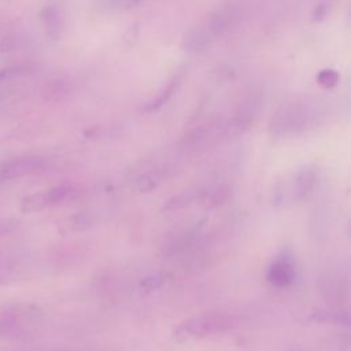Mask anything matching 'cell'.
Here are the masks:
<instances>
[{
    "label": "cell",
    "mask_w": 351,
    "mask_h": 351,
    "mask_svg": "<svg viewBox=\"0 0 351 351\" xmlns=\"http://www.w3.org/2000/svg\"><path fill=\"white\" fill-rule=\"evenodd\" d=\"M237 10L232 5L218 10L196 26L185 37L184 45L189 52H200L214 43L236 21Z\"/></svg>",
    "instance_id": "cell-1"
},
{
    "label": "cell",
    "mask_w": 351,
    "mask_h": 351,
    "mask_svg": "<svg viewBox=\"0 0 351 351\" xmlns=\"http://www.w3.org/2000/svg\"><path fill=\"white\" fill-rule=\"evenodd\" d=\"M315 119V110L306 103H291L273 115L270 130L276 136H293L304 132Z\"/></svg>",
    "instance_id": "cell-2"
},
{
    "label": "cell",
    "mask_w": 351,
    "mask_h": 351,
    "mask_svg": "<svg viewBox=\"0 0 351 351\" xmlns=\"http://www.w3.org/2000/svg\"><path fill=\"white\" fill-rule=\"evenodd\" d=\"M234 325V317L226 313H207L181 322L176 329L177 339L203 337L211 333L225 332Z\"/></svg>",
    "instance_id": "cell-3"
},
{
    "label": "cell",
    "mask_w": 351,
    "mask_h": 351,
    "mask_svg": "<svg viewBox=\"0 0 351 351\" xmlns=\"http://www.w3.org/2000/svg\"><path fill=\"white\" fill-rule=\"evenodd\" d=\"M317 184V173L313 169H303L281 182L273 192L276 203L303 202Z\"/></svg>",
    "instance_id": "cell-4"
},
{
    "label": "cell",
    "mask_w": 351,
    "mask_h": 351,
    "mask_svg": "<svg viewBox=\"0 0 351 351\" xmlns=\"http://www.w3.org/2000/svg\"><path fill=\"white\" fill-rule=\"evenodd\" d=\"M45 163L40 158H16L0 165V181L19 178L43 171Z\"/></svg>",
    "instance_id": "cell-5"
},
{
    "label": "cell",
    "mask_w": 351,
    "mask_h": 351,
    "mask_svg": "<svg viewBox=\"0 0 351 351\" xmlns=\"http://www.w3.org/2000/svg\"><path fill=\"white\" fill-rule=\"evenodd\" d=\"M67 192H69V189L66 186L59 185V186L51 188L48 191L32 193L22 200V211L37 213L47 207H52V206L60 203L66 197Z\"/></svg>",
    "instance_id": "cell-6"
},
{
    "label": "cell",
    "mask_w": 351,
    "mask_h": 351,
    "mask_svg": "<svg viewBox=\"0 0 351 351\" xmlns=\"http://www.w3.org/2000/svg\"><path fill=\"white\" fill-rule=\"evenodd\" d=\"M267 281L274 287H288L295 281V269L287 259H277L267 270Z\"/></svg>",
    "instance_id": "cell-7"
},
{
    "label": "cell",
    "mask_w": 351,
    "mask_h": 351,
    "mask_svg": "<svg viewBox=\"0 0 351 351\" xmlns=\"http://www.w3.org/2000/svg\"><path fill=\"white\" fill-rule=\"evenodd\" d=\"M202 196V191H185L181 192L178 195L171 196L170 199H167L162 207V210L166 211H171V210H180L184 208L189 204H192L196 199H199Z\"/></svg>",
    "instance_id": "cell-8"
},
{
    "label": "cell",
    "mask_w": 351,
    "mask_h": 351,
    "mask_svg": "<svg viewBox=\"0 0 351 351\" xmlns=\"http://www.w3.org/2000/svg\"><path fill=\"white\" fill-rule=\"evenodd\" d=\"M230 195V188L228 185H218V186H214L213 189H208L207 192H203L202 191V199L204 202H207V206L210 207H214V206H218V204H222L223 202L228 200Z\"/></svg>",
    "instance_id": "cell-9"
},
{
    "label": "cell",
    "mask_w": 351,
    "mask_h": 351,
    "mask_svg": "<svg viewBox=\"0 0 351 351\" xmlns=\"http://www.w3.org/2000/svg\"><path fill=\"white\" fill-rule=\"evenodd\" d=\"M314 319L321 321V322H330V324H343L348 325L350 324V317L347 313L343 311H328V310H319L315 311L313 315Z\"/></svg>",
    "instance_id": "cell-10"
},
{
    "label": "cell",
    "mask_w": 351,
    "mask_h": 351,
    "mask_svg": "<svg viewBox=\"0 0 351 351\" xmlns=\"http://www.w3.org/2000/svg\"><path fill=\"white\" fill-rule=\"evenodd\" d=\"M317 81L324 86V88H332L337 84V74L333 70H324L318 74Z\"/></svg>",
    "instance_id": "cell-11"
},
{
    "label": "cell",
    "mask_w": 351,
    "mask_h": 351,
    "mask_svg": "<svg viewBox=\"0 0 351 351\" xmlns=\"http://www.w3.org/2000/svg\"><path fill=\"white\" fill-rule=\"evenodd\" d=\"M156 184H158V177L149 174V176H144L138 181V188L141 192H147V191H151L152 188H155Z\"/></svg>",
    "instance_id": "cell-12"
},
{
    "label": "cell",
    "mask_w": 351,
    "mask_h": 351,
    "mask_svg": "<svg viewBox=\"0 0 351 351\" xmlns=\"http://www.w3.org/2000/svg\"><path fill=\"white\" fill-rule=\"evenodd\" d=\"M111 8L117 10H128L130 7H134L141 0H106Z\"/></svg>",
    "instance_id": "cell-13"
}]
</instances>
